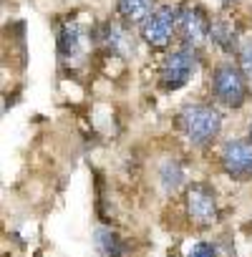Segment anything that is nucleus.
Here are the masks:
<instances>
[{"mask_svg":"<svg viewBox=\"0 0 252 257\" xmlns=\"http://www.w3.org/2000/svg\"><path fill=\"white\" fill-rule=\"evenodd\" d=\"M219 126L222 116L212 106L194 103L182 111V132L194 147H204L207 142H212L219 134Z\"/></svg>","mask_w":252,"mask_h":257,"instance_id":"nucleus-1","label":"nucleus"},{"mask_svg":"<svg viewBox=\"0 0 252 257\" xmlns=\"http://www.w3.org/2000/svg\"><path fill=\"white\" fill-rule=\"evenodd\" d=\"M212 88H214V96H217L222 103L232 106V108L242 106V101H244V76H242V71H239L237 66H232V63H219V66L214 68Z\"/></svg>","mask_w":252,"mask_h":257,"instance_id":"nucleus-2","label":"nucleus"},{"mask_svg":"<svg viewBox=\"0 0 252 257\" xmlns=\"http://www.w3.org/2000/svg\"><path fill=\"white\" fill-rule=\"evenodd\" d=\"M194 73V51L192 46H184V48H177L174 53L167 56L164 61V68H162V86L174 91L179 86H184Z\"/></svg>","mask_w":252,"mask_h":257,"instance_id":"nucleus-3","label":"nucleus"},{"mask_svg":"<svg viewBox=\"0 0 252 257\" xmlns=\"http://www.w3.org/2000/svg\"><path fill=\"white\" fill-rule=\"evenodd\" d=\"M177 26V11L172 6H162L157 8L144 23H142V38L154 46V48H162L169 43L172 38V31Z\"/></svg>","mask_w":252,"mask_h":257,"instance_id":"nucleus-4","label":"nucleus"},{"mask_svg":"<svg viewBox=\"0 0 252 257\" xmlns=\"http://www.w3.org/2000/svg\"><path fill=\"white\" fill-rule=\"evenodd\" d=\"M177 28L184 38L187 46H202L209 36V21L204 18V13L197 8V6H182L177 11Z\"/></svg>","mask_w":252,"mask_h":257,"instance_id":"nucleus-5","label":"nucleus"},{"mask_svg":"<svg viewBox=\"0 0 252 257\" xmlns=\"http://www.w3.org/2000/svg\"><path fill=\"white\" fill-rule=\"evenodd\" d=\"M219 157H222V167L227 174L237 179L252 177V142H244V139L227 142Z\"/></svg>","mask_w":252,"mask_h":257,"instance_id":"nucleus-6","label":"nucleus"},{"mask_svg":"<svg viewBox=\"0 0 252 257\" xmlns=\"http://www.w3.org/2000/svg\"><path fill=\"white\" fill-rule=\"evenodd\" d=\"M187 212L197 224H212L217 219L214 192L207 184H192L187 192Z\"/></svg>","mask_w":252,"mask_h":257,"instance_id":"nucleus-7","label":"nucleus"},{"mask_svg":"<svg viewBox=\"0 0 252 257\" xmlns=\"http://www.w3.org/2000/svg\"><path fill=\"white\" fill-rule=\"evenodd\" d=\"M116 8L126 23H144L154 13V0H118Z\"/></svg>","mask_w":252,"mask_h":257,"instance_id":"nucleus-8","label":"nucleus"},{"mask_svg":"<svg viewBox=\"0 0 252 257\" xmlns=\"http://www.w3.org/2000/svg\"><path fill=\"white\" fill-rule=\"evenodd\" d=\"M209 36H212V41L219 43L224 51H229V48L234 46V28H232V23L224 21V18H219V21H214V23L209 26Z\"/></svg>","mask_w":252,"mask_h":257,"instance_id":"nucleus-9","label":"nucleus"},{"mask_svg":"<svg viewBox=\"0 0 252 257\" xmlns=\"http://www.w3.org/2000/svg\"><path fill=\"white\" fill-rule=\"evenodd\" d=\"M61 53H63V58H71V56L78 53V31H76V26H66L61 31Z\"/></svg>","mask_w":252,"mask_h":257,"instance_id":"nucleus-10","label":"nucleus"},{"mask_svg":"<svg viewBox=\"0 0 252 257\" xmlns=\"http://www.w3.org/2000/svg\"><path fill=\"white\" fill-rule=\"evenodd\" d=\"M239 71H242V76L252 83V41L244 43L242 51H239Z\"/></svg>","mask_w":252,"mask_h":257,"instance_id":"nucleus-11","label":"nucleus"},{"mask_svg":"<svg viewBox=\"0 0 252 257\" xmlns=\"http://www.w3.org/2000/svg\"><path fill=\"white\" fill-rule=\"evenodd\" d=\"M96 244L103 249V254H111L116 249V237L108 229H96Z\"/></svg>","mask_w":252,"mask_h":257,"instance_id":"nucleus-12","label":"nucleus"},{"mask_svg":"<svg viewBox=\"0 0 252 257\" xmlns=\"http://www.w3.org/2000/svg\"><path fill=\"white\" fill-rule=\"evenodd\" d=\"M162 179H164V187L169 189H174L177 184H179V179H182V172H179V167L177 164H167L164 167V172H162Z\"/></svg>","mask_w":252,"mask_h":257,"instance_id":"nucleus-13","label":"nucleus"},{"mask_svg":"<svg viewBox=\"0 0 252 257\" xmlns=\"http://www.w3.org/2000/svg\"><path fill=\"white\" fill-rule=\"evenodd\" d=\"M187 257H217V252H214L212 244H207V242H197V244H192V249L187 252Z\"/></svg>","mask_w":252,"mask_h":257,"instance_id":"nucleus-14","label":"nucleus"},{"mask_svg":"<svg viewBox=\"0 0 252 257\" xmlns=\"http://www.w3.org/2000/svg\"><path fill=\"white\" fill-rule=\"evenodd\" d=\"M249 137H252V123H249Z\"/></svg>","mask_w":252,"mask_h":257,"instance_id":"nucleus-15","label":"nucleus"},{"mask_svg":"<svg viewBox=\"0 0 252 257\" xmlns=\"http://www.w3.org/2000/svg\"><path fill=\"white\" fill-rule=\"evenodd\" d=\"M227 3H229V0H227Z\"/></svg>","mask_w":252,"mask_h":257,"instance_id":"nucleus-16","label":"nucleus"}]
</instances>
